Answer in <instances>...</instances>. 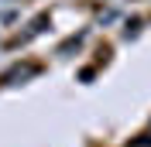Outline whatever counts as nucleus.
Masks as SVG:
<instances>
[{
	"mask_svg": "<svg viewBox=\"0 0 151 147\" xmlns=\"http://www.w3.org/2000/svg\"><path fill=\"white\" fill-rule=\"evenodd\" d=\"M28 75H38V65H21V69H10V72L4 75L0 82H4V86H10L14 79H28Z\"/></svg>",
	"mask_w": 151,
	"mask_h": 147,
	"instance_id": "obj_1",
	"label": "nucleus"
}]
</instances>
